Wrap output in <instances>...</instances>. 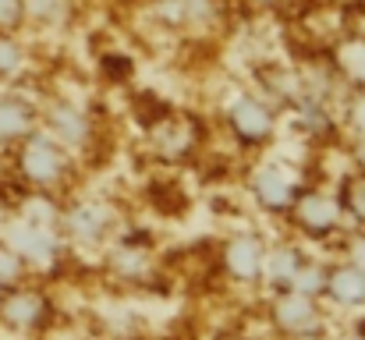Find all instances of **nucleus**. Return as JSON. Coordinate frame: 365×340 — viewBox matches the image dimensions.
<instances>
[{
  "label": "nucleus",
  "instance_id": "a211bd4d",
  "mask_svg": "<svg viewBox=\"0 0 365 340\" xmlns=\"http://www.w3.org/2000/svg\"><path fill=\"white\" fill-rule=\"evenodd\" d=\"M334 188H337V199H341V210H344V224L365 230V174L344 170Z\"/></svg>",
  "mask_w": 365,
  "mask_h": 340
},
{
  "label": "nucleus",
  "instance_id": "6e6552de",
  "mask_svg": "<svg viewBox=\"0 0 365 340\" xmlns=\"http://www.w3.org/2000/svg\"><path fill=\"white\" fill-rule=\"evenodd\" d=\"M0 237H4L7 248L18 252V259L32 269L36 280L53 284L61 273H68L75 266V259H71L61 230L50 224H36V220L18 217V213H7L0 220Z\"/></svg>",
  "mask_w": 365,
  "mask_h": 340
},
{
  "label": "nucleus",
  "instance_id": "9d476101",
  "mask_svg": "<svg viewBox=\"0 0 365 340\" xmlns=\"http://www.w3.org/2000/svg\"><path fill=\"white\" fill-rule=\"evenodd\" d=\"M61 319L57 294L46 280H25L4 294L0 305V334L18 340H43L53 334Z\"/></svg>",
  "mask_w": 365,
  "mask_h": 340
},
{
  "label": "nucleus",
  "instance_id": "20e7f679",
  "mask_svg": "<svg viewBox=\"0 0 365 340\" xmlns=\"http://www.w3.org/2000/svg\"><path fill=\"white\" fill-rule=\"evenodd\" d=\"M39 128L53 135L82 167L103 153L107 124L89 100L75 93H39Z\"/></svg>",
  "mask_w": 365,
  "mask_h": 340
},
{
  "label": "nucleus",
  "instance_id": "a878e982",
  "mask_svg": "<svg viewBox=\"0 0 365 340\" xmlns=\"http://www.w3.org/2000/svg\"><path fill=\"white\" fill-rule=\"evenodd\" d=\"M334 334H337V340H365V312L334 323Z\"/></svg>",
  "mask_w": 365,
  "mask_h": 340
},
{
  "label": "nucleus",
  "instance_id": "c85d7f7f",
  "mask_svg": "<svg viewBox=\"0 0 365 340\" xmlns=\"http://www.w3.org/2000/svg\"><path fill=\"white\" fill-rule=\"evenodd\" d=\"M298 340H337V334L330 326V330H319V334H309V337H298Z\"/></svg>",
  "mask_w": 365,
  "mask_h": 340
},
{
  "label": "nucleus",
  "instance_id": "aec40b11",
  "mask_svg": "<svg viewBox=\"0 0 365 340\" xmlns=\"http://www.w3.org/2000/svg\"><path fill=\"white\" fill-rule=\"evenodd\" d=\"M337 131L341 142L365 135V89H344V96L337 100Z\"/></svg>",
  "mask_w": 365,
  "mask_h": 340
},
{
  "label": "nucleus",
  "instance_id": "5701e85b",
  "mask_svg": "<svg viewBox=\"0 0 365 340\" xmlns=\"http://www.w3.org/2000/svg\"><path fill=\"white\" fill-rule=\"evenodd\" d=\"M25 280H36L32 277V269L18 259V252L14 248H7L4 244V237H0V287H18V284H25Z\"/></svg>",
  "mask_w": 365,
  "mask_h": 340
},
{
  "label": "nucleus",
  "instance_id": "f03ea898",
  "mask_svg": "<svg viewBox=\"0 0 365 340\" xmlns=\"http://www.w3.org/2000/svg\"><path fill=\"white\" fill-rule=\"evenodd\" d=\"M124 224H128L124 210L107 195L75 188L71 195L61 199L57 230H61L71 259H100V252L121 234Z\"/></svg>",
  "mask_w": 365,
  "mask_h": 340
},
{
  "label": "nucleus",
  "instance_id": "39448f33",
  "mask_svg": "<svg viewBox=\"0 0 365 340\" xmlns=\"http://www.w3.org/2000/svg\"><path fill=\"white\" fill-rule=\"evenodd\" d=\"M344 210L337 199V188L327 181H305L287 210V217L280 220V230H287L291 237H298L302 244L327 252L334 248V241L344 234Z\"/></svg>",
  "mask_w": 365,
  "mask_h": 340
},
{
  "label": "nucleus",
  "instance_id": "cd10ccee",
  "mask_svg": "<svg viewBox=\"0 0 365 340\" xmlns=\"http://www.w3.org/2000/svg\"><path fill=\"white\" fill-rule=\"evenodd\" d=\"M213 340H273L269 334L266 337H255V334H248V330H224V334H217Z\"/></svg>",
  "mask_w": 365,
  "mask_h": 340
},
{
  "label": "nucleus",
  "instance_id": "f257e3e1",
  "mask_svg": "<svg viewBox=\"0 0 365 340\" xmlns=\"http://www.w3.org/2000/svg\"><path fill=\"white\" fill-rule=\"evenodd\" d=\"M7 174L11 185L21 192H46V195H71L82 174V163L43 128H36L14 153L7 156Z\"/></svg>",
  "mask_w": 365,
  "mask_h": 340
},
{
  "label": "nucleus",
  "instance_id": "bb28decb",
  "mask_svg": "<svg viewBox=\"0 0 365 340\" xmlns=\"http://www.w3.org/2000/svg\"><path fill=\"white\" fill-rule=\"evenodd\" d=\"M341 149H344V156H348V170L365 174V135H359V138H344Z\"/></svg>",
  "mask_w": 365,
  "mask_h": 340
},
{
  "label": "nucleus",
  "instance_id": "2eb2a0df",
  "mask_svg": "<svg viewBox=\"0 0 365 340\" xmlns=\"http://www.w3.org/2000/svg\"><path fill=\"white\" fill-rule=\"evenodd\" d=\"M323 305L330 309L334 319H348V316L365 312V269L330 255V269H327V284H323Z\"/></svg>",
  "mask_w": 365,
  "mask_h": 340
},
{
  "label": "nucleus",
  "instance_id": "423d86ee",
  "mask_svg": "<svg viewBox=\"0 0 365 340\" xmlns=\"http://www.w3.org/2000/svg\"><path fill=\"white\" fill-rule=\"evenodd\" d=\"M309 177L302 174L298 163L277 156V153H262V156H252L245 163V199L252 206V213H259L262 220L280 227V220L287 217L298 188L305 185Z\"/></svg>",
  "mask_w": 365,
  "mask_h": 340
},
{
  "label": "nucleus",
  "instance_id": "9b49d317",
  "mask_svg": "<svg viewBox=\"0 0 365 340\" xmlns=\"http://www.w3.org/2000/svg\"><path fill=\"white\" fill-rule=\"evenodd\" d=\"M269 234L262 227L242 224L227 230L213 248V269L224 287H235L245 294H259L262 284V259H266Z\"/></svg>",
  "mask_w": 365,
  "mask_h": 340
},
{
  "label": "nucleus",
  "instance_id": "dca6fc26",
  "mask_svg": "<svg viewBox=\"0 0 365 340\" xmlns=\"http://www.w3.org/2000/svg\"><path fill=\"white\" fill-rule=\"evenodd\" d=\"M330 68L344 89H365V36H344L330 50Z\"/></svg>",
  "mask_w": 365,
  "mask_h": 340
},
{
  "label": "nucleus",
  "instance_id": "4be33fe9",
  "mask_svg": "<svg viewBox=\"0 0 365 340\" xmlns=\"http://www.w3.org/2000/svg\"><path fill=\"white\" fill-rule=\"evenodd\" d=\"M330 255H334V259H344V262H351V266H359V269H365V230H359V227H344V234L334 241Z\"/></svg>",
  "mask_w": 365,
  "mask_h": 340
},
{
  "label": "nucleus",
  "instance_id": "7ed1b4c3",
  "mask_svg": "<svg viewBox=\"0 0 365 340\" xmlns=\"http://www.w3.org/2000/svg\"><path fill=\"white\" fill-rule=\"evenodd\" d=\"M217 124H220L224 142L245 160L269 153L280 138V128H284L280 110L248 86L224 93V100L217 107Z\"/></svg>",
  "mask_w": 365,
  "mask_h": 340
},
{
  "label": "nucleus",
  "instance_id": "ddd939ff",
  "mask_svg": "<svg viewBox=\"0 0 365 340\" xmlns=\"http://www.w3.org/2000/svg\"><path fill=\"white\" fill-rule=\"evenodd\" d=\"M39 128V96L25 93L21 86L0 89V163Z\"/></svg>",
  "mask_w": 365,
  "mask_h": 340
},
{
  "label": "nucleus",
  "instance_id": "412c9836",
  "mask_svg": "<svg viewBox=\"0 0 365 340\" xmlns=\"http://www.w3.org/2000/svg\"><path fill=\"white\" fill-rule=\"evenodd\" d=\"M327 269H330V255H327V252L309 248V255H305V262H302V269H298V277H294L291 291H302V294H309V298H323Z\"/></svg>",
  "mask_w": 365,
  "mask_h": 340
},
{
  "label": "nucleus",
  "instance_id": "6ab92c4d",
  "mask_svg": "<svg viewBox=\"0 0 365 340\" xmlns=\"http://www.w3.org/2000/svg\"><path fill=\"white\" fill-rule=\"evenodd\" d=\"M75 18V0H25V25L64 29Z\"/></svg>",
  "mask_w": 365,
  "mask_h": 340
},
{
  "label": "nucleus",
  "instance_id": "4468645a",
  "mask_svg": "<svg viewBox=\"0 0 365 340\" xmlns=\"http://www.w3.org/2000/svg\"><path fill=\"white\" fill-rule=\"evenodd\" d=\"M309 255V244H302L298 237H291L287 230L273 234L266 241V259H262V284L259 294H277V291H291L302 262Z\"/></svg>",
  "mask_w": 365,
  "mask_h": 340
},
{
  "label": "nucleus",
  "instance_id": "c756f323",
  "mask_svg": "<svg viewBox=\"0 0 365 340\" xmlns=\"http://www.w3.org/2000/svg\"><path fill=\"white\" fill-rule=\"evenodd\" d=\"M248 4H255V7H277V4H284V0H248Z\"/></svg>",
  "mask_w": 365,
  "mask_h": 340
},
{
  "label": "nucleus",
  "instance_id": "f3484780",
  "mask_svg": "<svg viewBox=\"0 0 365 340\" xmlns=\"http://www.w3.org/2000/svg\"><path fill=\"white\" fill-rule=\"evenodd\" d=\"M29 68H32V57H29L25 39H18V32H0V86L4 89L21 86L29 78Z\"/></svg>",
  "mask_w": 365,
  "mask_h": 340
},
{
  "label": "nucleus",
  "instance_id": "f8f14e48",
  "mask_svg": "<svg viewBox=\"0 0 365 340\" xmlns=\"http://www.w3.org/2000/svg\"><path fill=\"white\" fill-rule=\"evenodd\" d=\"M259 319L273 340H298L319 330H330L337 319L323 305V298H309L302 291H277V294H259Z\"/></svg>",
  "mask_w": 365,
  "mask_h": 340
},
{
  "label": "nucleus",
  "instance_id": "0eeeda50",
  "mask_svg": "<svg viewBox=\"0 0 365 340\" xmlns=\"http://www.w3.org/2000/svg\"><path fill=\"white\" fill-rule=\"evenodd\" d=\"M100 273L124 291H145L160 280L163 262H160V244L149 230L124 224L121 234L100 252Z\"/></svg>",
  "mask_w": 365,
  "mask_h": 340
},
{
  "label": "nucleus",
  "instance_id": "7c9ffc66",
  "mask_svg": "<svg viewBox=\"0 0 365 340\" xmlns=\"http://www.w3.org/2000/svg\"><path fill=\"white\" fill-rule=\"evenodd\" d=\"M4 294H7V287H0V305H4Z\"/></svg>",
  "mask_w": 365,
  "mask_h": 340
},
{
  "label": "nucleus",
  "instance_id": "393cba45",
  "mask_svg": "<svg viewBox=\"0 0 365 340\" xmlns=\"http://www.w3.org/2000/svg\"><path fill=\"white\" fill-rule=\"evenodd\" d=\"M25 29V0H0V32Z\"/></svg>",
  "mask_w": 365,
  "mask_h": 340
},
{
  "label": "nucleus",
  "instance_id": "b1692460",
  "mask_svg": "<svg viewBox=\"0 0 365 340\" xmlns=\"http://www.w3.org/2000/svg\"><path fill=\"white\" fill-rule=\"evenodd\" d=\"M100 75L107 82H128L135 75V61L124 57V53H103L100 57Z\"/></svg>",
  "mask_w": 365,
  "mask_h": 340
},
{
  "label": "nucleus",
  "instance_id": "1a4fd4ad",
  "mask_svg": "<svg viewBox=\"0 0 365 340\" xmlns=\"http://www.w3.org/2000/svg\"><path fill=\"white\" fill-rule=\"evenodd\" d=\"M145 149L156 163L163 167H188L199 163V156L210 149V120L188 110H170L156 117L145 131Z\"/></svg>",
  "mask_w": 365,
  "mask_h": 340
}]
</instances>
